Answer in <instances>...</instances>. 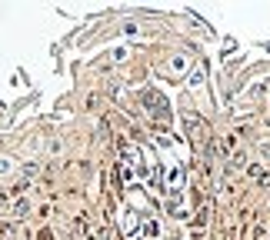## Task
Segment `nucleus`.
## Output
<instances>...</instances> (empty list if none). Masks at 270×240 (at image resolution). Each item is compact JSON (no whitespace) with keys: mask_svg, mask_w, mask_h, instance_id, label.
<instances>
[{"mask_svg":"<svg viewBox=\"0 0 270 240\" xmlns=\"http://www.w3.org/2000/svg\"><path fill=\"white\" fill-rule=\"evenodd\" d=\"M13 167H17V164H13L10 157H0V177H10V174H13Z\"/></svg>","mask_w":270,"mask_h":240,"instance_id":"obj_1","label":"nucleus"},{"mask_svg":"<svg viewBox=\"0 0 270 240\" xmlns=\"http://www.w3.org/2000/svg\"><path fill=\"white\" fill-rule=\"evenodd\" d=\"M267 153H270V147H267Z\"/></svg>","mask_w":270,"mask_h":240,"instance_id":"obj_2","label":"nucleus"}]
</instances>
